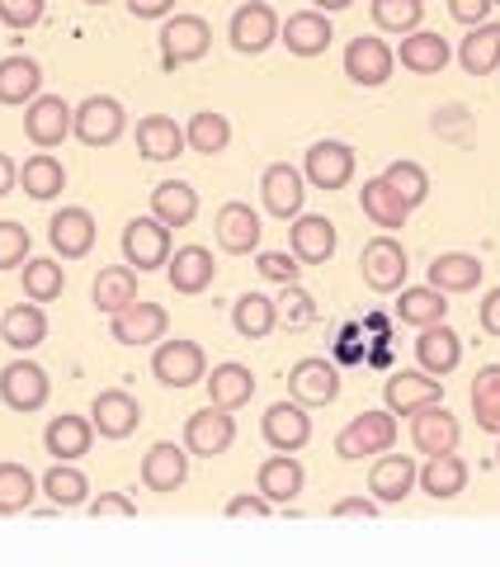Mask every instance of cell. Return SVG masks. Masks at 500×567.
I'll return each mask as SVG.
<instances>
[{
	"mask_svg": "<svg viewBox=\"0 0 500 567\" xmlns=\"http://www.w3.org/2000/svg\"><path fill=\"white\" fill-rule=\"evenodd\" d=\"M43 95V66L24 58V52H14V58L0 62V104H14V110H24Z\"/></svg>",
	"mask_w": 500,
	"mask_h": 567,
	"instance_id": "cell-30",
	"label": "cell"
},
{
	"mask_svg": "<svg viewBox=\"0 0 500 567\" xmlns=\"http://www.w3.org/2000/svg\"><path fill=\"white\" fill-rule=\"evenodd\" d=\"M416 483H420V468H416V458H410V454L383 450L378 458H373V468H368V492H373V502H378V506L406 502Z\"/></svg>",
	"mask_w": 500,
	"mask_h": 567,
	"instance_id": "cell-14",
	"label": "cell"
},
{
	"mask_svg": "<svg viewBox=\"0 0 500 567\" xmlns=\"http://www.w3.org/2000/svg\"><path fill=\"white\" fill-rule=\"evenodd\" d=\"M392 66H397V52H392L383 39H373V33L350 39V48H345V76L354 85H364V91H378V85L392 81Z\"/></svg>",
	"mask_w": 500,
	"mask_h": 567,
	"instance_id": "cell-10",
	"label": "cell"
},
{
	"mask_svg": "<svg viewBox=\"0 0 500 567\" xmlns=\"http://www.w3.org/2000/svg\"><path fill=\"white\" fill-rule=\"evenodd\" d=\"M449 39H439L430 29H410L402 33V48H397V62L406 71H416V76H439L444 66H449Z\"/></svg>",
	"mask_w": 500,
	"mask_h": 567,
	"instance_id": "cell-27",
	"label": "cell"
},
{
	"mask_svg": "<svg viewBox=\"0 0 500 567\" xmlns=\"http://www.w3.org/2000/svg\"><path fill=\"white\" fill-rule=\"evenodd\" d=\"M302 175L316 185V189H345L354 181V147L350 142H312L308 147V162H302Z\"/></svg>",
	"mask_w": 500,
	"mask_h": 567,
	"instance_id": "cell-16",
	"label": "cell"
},
{
	"mask_svg": "<svg viewBox=\"0 0 500 567\" xmlns=\"http://www.w3.org/2000/svg\"><path fill=\"white\" fill-rule=\"evenodd\" d=\"M416 360H420V369H425V374H435V379H449L454 369L462 364V341H458V331H449L444 322H435V327H420Z\"/></svg>",
	"mask_w": 500,
	"mask_h": 567,
	"instance_id": "cell-28",
	"label": "cell"
},
{
	"mask_svg": "<svg viewBox=\"0 0 500 567\" xmlns=\"http://www.w3.org/2000/svg\"><path fill=\"white\" fill-rule=\"evenodd\" d=\"M397 445V416L392 412H360L341 435H335V454L341 458H368Z\"/></svg>",
	"mask_w": 500,
	"mask_h": 567,
	"instance_id": "cell-4",
	"label": "cell"
},
{
	"mask_svg": "<svg viewBox=\"0 0 500 567\" xmlns=\"http://www.w3.org/2000/svg\"><path fill=\"white\" fill-rule=\"evenodd\" d=\"M354 0H312V10H321V14H335V10H350Z\"/></svg>",
	"mask_w": 500,
	"mask_h": 567,
	"instance_id": "cell-62",
	"label": "cell"
},
{
	"mask_svg": "<svg viewBox=\"0 0 500 567\" xmlns=\"http://www.w3.org/2000/svg\"><path fill=\"white\" fill-rule=\"evenodd\" d=\"M189 477V450L185 445H170V440H160V445H152L147 454H142V483H147V492H180Z\"/></svg>",
	"mask_w": 500,
	"mask_h": 567,
	"instance_id": "cell-21",
	"label": "cell"
},
{
	"mask_svg": "<svg viewBox=\"0 0 500 567\" xmlns=\"http://www.w3.org/2000/svg\"><path fill=\"white\" fill-rule=\"evenodd\" d=\"M156 39H160V62L166 66H189L212 48V29H208L204 14H175V20L160 24Z\"/></svg>",
	"mask_w": 500,
	"mask_h": 567,
	"instance_id": "cell-3",
	"label": "cell"
},
{
	"mask_svg": "<svg viewBox=\"0 0 500 567\" xmlns=\"http://www.w3.org/2000/svg\"><path fill=\"white\" fill-rule=\"evenodd\" d=\"M85 6H110V0H85Z\"/></svg>",
	"mask_w": 500,
	"mask_h": 567,
	"instance_id": "cell-63",
	"label": "cell"
},
{
	"mask_svg": "<svg viewBox=\"0 0 500 567\" xmlns=\"http://www.w3.org/2000/svg\"><path fill=\"white\" fill-rule=\"evenodd\" d=\"M274 511V502H264V496L256 492V496H231L227 502V516L231 520H241V516H250V520H264Z\"/></svg>",
	"mask_w": 500,
	"mask_h": 567,
	"instance_id": "cell-57",
	"label": "cell"
},
{
	"mask_svg": "<svg viewBox=\"0 0 500 567\" xmlns=\"http://www.w3.org/2000/svg\"><path fill=\"white\" fill-rule=\"evenodd\" d=\"M231 440H237V421H231L227 406H204V412H194L185 421V450L199 454V458H218L231 450Z\"/></svg>",
	"mask_w": 500,
	"mask_h": 567,
	"instance_id": "cell-13",
	"label": "cell"
},
{
	"mask_svg": "<svg viewBox=\"0 0 500 567\" xmlns=\"http://www.w3.org/2000/svg\"><path fill=\"white\" fill-rule=\"evenodd\" d=\"M33 496H39V477H33L24 464H0V516L29 511Z\"/></svg>",
	"mask_w": 500,
	"mask_h": 567,
	"instance_id": "cell-46",
	"label": "cell"
},
{
	"mask_svg": "<svg viewBox=\"0 0 500 567\" xmlns=\"http://www.w3.org/2000/svg\"><path fill=\"white\" fill-rule=\"evenodd\" d=\"M458 435H462V425L444 402L410 412V445L420 454H449V450H458Z\"/></svg>",
	"mask_w": 500,
	"mask_h": 567,
	"instance_id": "cell-17",
	"label": "cell"
},
{
	"mask_svg": "<svg viewBox=\"0 0 500 567\" xmlns=\"http://www.w3.org/2000/svg\"><path fill=\"white\" fill-rule=\"evenodd\" d=\"M85 511L100 520V516H123V520H133L137 516V502L133 496H123V492H104V496H95V502H85Z\"/></svg>",
	"mask_w": 500,
	"mask_h": 567,
	"instance_id": "cell-55",
	"label": "cell"
},
{
	"mask_svg": "<svg viewBox=\"0 0 500 567\" xmlns=\"http://www.w3.org/2000/svg\"><path fill=\"white\" fill-rule=\"evenodd\" d=\"M231 327H237L246 341H264V336L279 327L274 298H264V293H241L237 303H231Z\"/></svg>",
	"mask_w": 500,
	"mask_h": 567,
	"instance_id": "cell-40",
	"label": "cell"
},
{
	"mask_svg": "<svg viewBox=\"0 0 500 567\" xmlns=\"http://www.w3.org/2000/svg\"><path fill=\"white\" fill-rule=\"evenodd\" d=\"M66 289V275H62V265L58 260H24V298H33V303H52V298H62Z\"/></svg>",
	"mask_w": 500,
	"mask_h": 567,
	"instance_id": "cell-48",
	"label": "cell"
},
{
	"mask_svg": "<svg viewBox=\"0 0 500 567\" xmlns=\"http://www.w3.org/2000/svg\"><path fill=\"white\" fill-rule=\"evenodd\" d=\"M331 516H335V520H350V516L373 520V516H378V502H373V496H345V502L331 506Z\"/></svg>",
	"mask_w": 500,
	"mask_h": 567,
	"instance_id": "cell-58",
	"label": "cell"
},
{
	"mask_svg": "<svg viewBox=\"0 0 500 567\" xmlns=\"http://www.w3.org/2000/svg\"><path fill=\"white\" fill-rule=\"evenodd\" d=\"M458 62L468 76H491V71L500 66V24H472L468 39H462L458 48Z\"/></svg>",
	"mask_w": 500,
	"mask_h": 567,
	"instance_id": "cell-38",
	"label": "cell"
},
{
	"mask_svg": "<svg viewBox=\"0 0 500 567\" xmlns=\"http://www.w3.org/2000/svg\"><path fill=\"white\" fill-rule=\"evenodd\" d=\"M71 133H76L85 147H114V142L128 133V110L114 95H91L71 110Z\"/></svg>",
	"mask_w": 500,
	"mask_h": 567,
	"instance_id": "cell-1",
	"label": "cell"
},
{
	"mask_svg": "<svg viewBox=\"0 0 500 567\" xmlns=\"http://www.w3.org/2000/svg\"><path fill=\"white\" fill-rule=\"evenodd\" d=\"M383 402L392 416H410L430 402H444V379L425 374V369H397V374H387V383H383Z\"/></svg>",
	"mask_w": 500,
	"mask_h": 567,
	"instance_id": "cell-11",
	"label": "cell"
},
{
	"mask_svg": "<svg viewBox=\"0 0 500 567\" xmlns=\"http://www.w3.org/2000/svg\"><path fill=\"white\" fill-rule=\"evenodd\" d=\"M477 317H481V331L500 336V289H491L487 298H481V303H477Z\"/></svg>",
	"mask_w": 500,
	"mask_h": 567,
	"instance_id": "cell-60",
	"label": "cell"
},
{
	"mask_svg": "<svg viewBox=\"0 0 500 567\" xmlns=\"http://www.w3.org/2000/svg\"><path fill=\"white\" fill-rule=\"evenodd\" d=\"M152 218H160L166 227H189L199 218V189L185 181H160L152 189Z\"/></svg>",
	"mask_w": 500,
	"mask_h": 567,
	"instance_id": "cell-35",
	"label": "cell"
},
{
	"mask_svg": "<svg viewBox=\"0 0 500 567\" xmlns=\"http://www.w3.org/2000/svg\"><path fill=\"white\" fill-rule=\"evenodd\" d=\"M383 181L397 189L410 208H420L425 199H430V175H425L420 162H392V166L383 171Z\"/></svg>",
	"mask_w": 500,
	"mask_h": 567,
	"instance_id": "cell-50",
	"label": "cell"
},
{
	"mask_svg": "<svg viewBox=\"0 0 500 567\" xmlns=\"http://www.w3.org/2000/svg\"><path fill=\"white\" fill-rule=\"evenodd\" d=\"M91 445H95V425L85 416H71V412L52 416L48 431H43V450L52 458H62V464H76V458H85V454H91Z\"/></svg>",
	"mask_w": 500,
	"mask_h": 567,
	"instance_id": "cell-26",
	"label": "cell"
},
{
	"mask_svg": "<svg viewBox=\"0 0 500 567\" xmlns=\"http://www.w3.org/2000/svg\"><path fill=\"white\" fill-rule=\"evenodd\" d=\"M468 487V464L449 450V454H430L420 468V492H430L435 502H454V496Z\"/></svg>",
	"mask_w": 500,
	"mask_h": 567,
	"instance_id": "cell-36",
	"label": "cell"
},
{
	"mask_svg": "<svg viewBox=\"0 0 500 567\" xmlns=\"http://www.w3.org/2000/svg\"><path fill=\"white\" fill-rule=\"evenodd\" d=\"M481 275H487V265L468 251H444L430 260V284L439 293H472L481 284Z\"/></svg>",
	"mask_w": 500,
	"mask_h": 567,
	"instance_id": "cell-34",
	"label": "cell"
},
{
	"mask_svg": "<svg viewBox=\"0 0 500 567\" xmlns=\"http://www.w3.org/2000/svg\"><path fill=\"white\" fill-rule=\"evenodd\" d=\"M20 185H24L29 199H52V194L66 189V171H62L58 156L39 152V156H29V162L20 166Z\"/></svg>",
	"mask_w": 500,
	"mask_h": 567,
	"instance_id": "cell-44",
	"label": "cell"
},
{
	"mask_svg": "<svg viewBox=\"0 0 500 567\" xmlns=\"http://www.w3.org/2000/svg\"><path fill=\"white\" fill-rule=\"evenodd\" d=\"M0 336H6V346L10 350H33V346H43V336H48V317L43 308L33 303H14L6 317H0Z\"/></svg>",
	"mask_w": 500,
	"mask_h": 567,
	"instance_id": "cell-39",
	"label": "cell"
},
{
	"mask_svg": "<svg viewBox=\"0 0 500 567\" xmlns=\"http://www.w3.org/2000/svg\"><path fill=\"white\" fill-rule=\"evenodd\" d=\"M302 483H308L302 464H298L293 454H279V450H274V458H264V464H260V477H256L260 496H264V502H274V506H289L293 496L302 492Z\"/></svg>",
	"mask_w": 500,
	"mask_h": 567,
	"instance_id": "cell-32",
	"label": "cell"
},
{
	"mask_svg": "<svg viewBox=\"0 0 500 567\" xmlns=\"http://www.w3.org/2000/svg\"><path fill=\"white\" fill-rule=\"evenodd\" d=\"M256 270H260L264 279H270V284H298V275H302V260H298L293 251H260Z\"/></svg>",
	"mask_w": 500,
	"mask_h": 567,
	"instance_id": "cell-53",
	"label": "cell"
},
{
	"mask_svg": "<svg viewBox=\"0 0 500 567\" xmlns=\"http://www.w3.org/2000/svg\"><path fill=\"white\" fill-rule=\"evenodd\" d=\"M123 260H128L137 275L160 270V265L170 260V227L160 218H133L123 227Z\"/></svg>",
	"mask_w": 500,
	"mask_h": 567,
	"instance_id": "cell-8",
	"label": "cell"
},
{
	"mask_svg": "<svg viewBox=\"0 0 500 567\" xmlns=\"http://www.w3.org/2000/svg\"><path fill=\"white\" fill-rule=\"evenodd\" d=\"M496 10V0H449V14L458 24H487V14Z\"/></svg>",
	"mask_w": 500,
	"mask_h": 567,
	"instance_id": "cell-56",
	"label": "cell"
},
{
	"mask_svg": "<svg viewBox=\"0 0 500 567\" xmlns=\"http://www.w3.org/2000/svg\"><path fill=\"white\" fill-rule=\"evenodd\" d=\"M204 383H208V402L227 406V412H237V406H246L250 398H256V374H250L246 364H237V360L212 364V374Z\"/></svg>",
	"mask_w": 500,
	"mask_h": 567,
	"instance_id": "cell-33",
	"label": "cell"
},
{
	"mask_svg": "<svg viewBox=\"0 0 500 567\" xmlns=\"http://www.w3.org/2000/svg\"><path fill=\"white\" fill-rule=\"evenodd\" d=\"M335 223L331 218H316V213H298L293 227H289V251L302 265H326L335 256Z\"/></svg>",
	"mask_w": 500,
	"mask_h": 567,
	"instance_id": "cell-24",
	"label": "cell"
},
{
	"mask_svg": "<svg viewBox=\"0 0 500 567\" xmlns=\"http://www.w3.org/2000/svg\"><path fill=\"white\" fill-rule=\"evenodd\" d=\"M39 492H43L58 511H71V506H85V502H91V477L58 458V464H52V468L39 477Z\"/></svg>",
	"mask_w": 500,
	"mask_h": 567,
	"instance_id": "cell-37",
	"label": "cell"
},
{
	"mask_svg": "<svg viewBox=\"0 0 500 567\" xmlns=\"http://www.w3.org/2000/svg\"><path fill=\"white\" fill-rule=\"evenodd\" d=\"M274 308H279V322L283 327H308V322H316V298L308 289H298V284H283V293L274 298Z\"/></svg>",
	"mask_w": 500,
	"mask_h": 567,
	"instance_id": "cell-51",
	"label": "cell"
},
{
	"mask_svg": "<svg viewBox=\"0 0 500 567\" xmlns=\"http://www.w3.org/2000/svg\"><path fill=\"white\" fill-rule=\"evenodd\" d=\"M227 39L237 52H246V58H260L264 48H274L279 43V14L270 10V0H246V6L231 14Z\"/></svg>",
	"mask_w": 500,
	"mask_h": 567,
	"instance_id": "cell-7",
	"label": "cell"
},
{
	"mask_svg": "<svg viewBox=\"0 0 500 567\" xmlns=\"http://www.w3.org/2000/svg\"><path fill=\"white\" fill-rule=\"evenodd\" d=\"M152 374L166 388H194L208 379V354L194 341H180V336H175V341H156Z\"/></svg>",
	"mask_w": 500,
	"mask_h": 567,
	"instance_id": "cell-5",
	"label": "cell"
},
{
	"mask_svg": "<svg viewBox=\"0 0 500 567\" xmlns=\"http://www.w3.org/2000/svg\"><path fill=\"white\" fill-rule=\"evenodd\" d=\"M185 142H189V152H204V156H218V152H227V147H231V123H227V114L199 110V114L189 118Z\"/></svg>",
	"mask_w": 500,
	"mask_h": 567,
	"instance_id": "cell-45",
	"label": "cell"
},
{
	"mask_svg": "<svg viewBox=\"0 0 500 567\" xmlns=\"http://www.w3.org/2000/svg\"><path fill=\"white\" fill-rule=\"evenodd\" d=\"M212 237H218V246L227 256H250V251H260V237H264V227H260V213L241 204V199H231L218 208V218H212Z\"/></svg>",
	"mask_w": 500,
	"mask_h": 567,
	"instance_id": "cell-15",
	"label": "cell"
},
{
	"mask_svg": "<svg viewBox=\"0 0 500 567\" xmlns=\"http://www.w3.org/2000/svg\"><path fill=\"white\" fill-rule=\"evenodd\" d=\"M302 181H308V175H302L298 166H289V162H274L270 171L260 175V199H264V208L274 213V218H298L302 213V199H308V189H302Z\"/></svg>",
	"mask_w": 500,
	"mask_h": 567,
	"instance_id": "cell-20",
	"label": "cell"
},
{
	"mask_svg": "<svg viewBox=\"0 0 500 567\" xmlns=\"http://www.w3.org/2000/svg\"><path fill=\"white\" fill-rule=\"evenodd\" d=\"M289 393L302 406H331L341 398V369H335L326 354H308L289 369Z\"/></svg>",
	"mask_w": 500,
	"mask_h": 567,
	"instance_id": "cell-9",
	"label": "cell"
},
{
	"mask_svg": "<svg viewBox=\"0 0 500 567\" xmlns=\"http://www.w3.org/2000/svg\"><path fill=\"white\" fill-rule=\"evenodd\" d=\"M189 147L185 142V128L175 118L166 114H147V118H137V152L147 156V162H175Z\"/></svg>",
	"mask_w": 500,
	"mask_h": 567,
	"instance_id": "cell-31",
	"label": "cell"
},
{
	"mask_svg": "<svg viewBox=\"0 0 500 567\" xmlns=\"http://www.w3.org/2000/svg\"><path fill=\"white\" fill-rule=\"evenodd\" d=\"M48 0H0V24H10L14 33H24L43 20Z\"/></svg>",
	"mask_w": 500,
	"mask_h": 567,
	"instance_id": "cell-54",
	"label": "cell"
},
{
	"mask_svg": "<svg viewBox=\"0 0 500 567\" xmlns=\"http://www.w3.org/2000/svg\"><path fill=\"white\" fill-rule=\"evenodd\" d=\"M397 317L406 327H435V322L449 317V303H444V293L435 289V284H416V289H402Z\"/></svg>",
	"mask_w": 500,
	"mask_h": 567,
	"instance_id": "cell-42",
	"label": "cell"
},
{
	"mask_svg": "<svg viewBox=\"0 0 500 567\" xmlns=\"http://www.w3.org/2000/svg\"><path fill=\"white\" fill-rule=\"evenodd\" d=\"M170 10H175V0H128L133 20H166Z\"/></svg>",
	"mask_w": 500,
	"mask_h": 567,
	"instance_id": "cell-59",
	"label": "cell"
},
{
	"mask_svg": "<svg viewBox=\"0 0 500 567\" xmlns=\"http://www.w3.org/2000/svg\"><path fill=\"white\" fill-rule=\"evenodd\" d=\"M335 29L321 10H298L289 14V24H279V43H289L293 58H321V52L331 48Z\"/></svg>",
	"mask_w": 500,
	"mask_h": 567,
	"instance_id": "cell-25",
	"label": "cell"
},
{
	"mask_svg": "<svg viewBox=\"0 0 500 567\" xmlns=\"http://www.w3.org/2000/svg\"><path fill=\"white\" fill-rule=\"evenodd\" d=\"M52 398V379L43 374L33 360H14L0 369V402L10 406V412H43Z\"/></svg>",
	"mask_w": 500,
	"mask_h": 567,
	"instance_id": "cell-6",
	"label": "cell"
},
{
	"mask_svg": "<svg viewBox=\"0 0 500 567\" xmlns=\"http://www.w3.org/2000/svg\"><path fill=\"white\" fill-rule=\"evenodd\" d=\"M368 10L383 33H410L425 20V0H368Z\"/></svg>",
	"mask_w": 500,
	"mask_h": 567,
	"instance_id": "cell-49",
	"label": "cell"
},
{
	"mask_svg": "<svg viewBox=\"0 0 500 567\" xmlns=\"http://www.w3.org/2000/svg\"><path fill=\"white\" fill-rule=\"evenodd\" d=\"M496 464H500V450H496Z\"/></svg>",
	"mask_w": 500,
	"mask_h": 567,
	"instance_id": "cell-64",
	"label": "cell"
},
{
	"mask_svg": "<svg viewBox=\"0 0 500 567\" xmlns=\"http://www.w3.org/2000/svg\"><path fill=\"white\" fill-rule=\"evenodd\" d=\"M312 440V416L302 402H274L264 412V445L279 454H298Z\"/></svg>",
	"mask_w": 500,
	"mask_h": 567,
	"instance_id": "cell-19",
	"label": "cell"
},
{
	"mask_svg": "<svg viewBox=\"0 0 500 567\" xmlns=\"http://www.w3.org/2000/svg\"><path fill=\"white\" fill-rule=\"evenodd\" d=\"M472 416L481 431H496L500 435V364H487L472 383Z\"/></svg>",
	"mask_w": 500,
	"mask_h": 567,
	"instance_id": "cell-47",
	"label": "cell"
},
{
	"mask_svg": "<svg viewBox=\"0 0 500 567\" xmlns=\"http://www.w3.org/2000/svg\"><path fill=\"white\" fill-rule=\"evenodd\" d=\"M360 275L373 293H402L406 289V275H410V260H406V246L383 233V237H373L364 246V256H360Z\"/></svg>",
	"mask_w": 500,
	"mask_h": 567,
	"instance_id": "cell-2",
	"label": "cell"
},
{
	"mask_svg": "<svg viewBox=\"0 0 500 567\" xmlns=\"http://www.w3.org/2000/svg\"><path fill=\"white\" fill-rule=\"evenodd\" d=\"M166 331H170V317L160 303H142V298H133L128 308H118L110 317V336L118 346H156V341H166Z\"/></svg>",
	"mask_w": 500,
	"mask_h": 567,
	"instance_id": "cell-12",
	"label": "cell"
},
{
	"mask_svg": "<svg viewBox=\"0 0 500 567\" xmlns=\"http://www.w3.org/2000/svg\"><path fill=\"white\" fill-rule=\"evenodd\" d=\"M29 260V227L24 223H0V270H14V265Z\"/></svg>",
	"mask_w": 500,
	"mask_h": 567,
	"instance_id": "cell-52",
	"label": "cell"
},
{
	"mask_svg": "<svg viewBox=\"0 0 500 567\" xmlns=\"http://www.w3.org/2000/svg\"><path fill=\"white\" fill-rule=\"evenodd\" d=\"M91 298H95L100 312L114 317L118 308H128L133 298H137V270H133V265H110V270H100Z\"/></svg>",
	"mask_w": 500,
	"mask_h": 567,
	"instance_id": "cell-43",
	"label": "cell"
},
{
	"mask_svg": "<svg viewBox=\"0 0 500 567\" xmlns=\"http://www.w3.org/2000/svg\"><path fill=\"white\" fill-rule=\"evenodd\" d=\"M137 421H142V406H137L133 393H123V388H104V393H95L91 425L104 440H128L137 431Z\"/></svg>",
	"mask_w": 500,
	"mask_h": 567,
	"instance_id": "cell-22",
	"label": "cell"
},
{
	"mask_svg": "<svg viewBox=\"0 0 500 567\" xmlns=\"http://www.w3.org/2000/svg\"><path fill=\"white\" fill-rule=\"evenodd\" d=\"M14 185H20V166H14V162H10V156H6V152H0V199H6V194H10Z\"/></svg>",
	"mask_w": 500,
	"mask_h": 567,
	"instance_id": "cell-61",
	"label": "cell"
},
{
	"mask_svg": "<svg viewBox=\"0 0 500 567\" xmlns=\"http://www.w3.org/2000/svg\"><path fill=\"white\" fill-rule=\"evenodd\" d=\"M360 204H364V213H368L373 223L387 227V233H392V227H406V218H410V204L383 181V175H378V181H364Z\"/></svg>",
	"mask_w": 500,
	"mask_h": 567,
	"instance_id": "cell-41",
	"label": "cell"
},
{
	"mask_svg": "<svg viewBox=\"0 0 500 567\" xmlns=\"http://www.w3.org/2000/svg\"><path fill=\"white\" fill-rule=\"evenodd\" d=\"M48 241H52V251H58L62 260L91 256V246H95V218H91V208H81V204H76V208L52 213Z\"/></svg>",
	"mask_w": 500,
	"mask_h": 567,
	"instance_id": "cell-23",
	"label": "cell"
},
{
	"mask_svg": "<svg viewBox=\"0 0 500 567\" xmlns=\"http://www.w3.org/2000/svg\"><path fill=\"white\" fill-rule=\"evenodd\" d=\"M166 275H170V289L175 293H204L208 284L218 279V265H212L208 246H180V251H170Z\"/></svg>",
	"mask_w": 500,
	"mask_h": 567,
	"instance_id": "cell-29",
	"label": "cell"
},
{
	"mask_svg": "<svg viewBox=\"0 0 500 567\" xmlns=\"http://www.w3.org/2000/svg\"><path fill=\"white\" fill-rule=\"evenodd\" d=\"M71 133V104L62 95H39L33 104H24V137L33 147H62Z\"/></svg>",
	"mask_w": 500,
	"mask_h": 567,
	"instance_id": "cell-18",
	"label": "cell"
}]
</instances>
